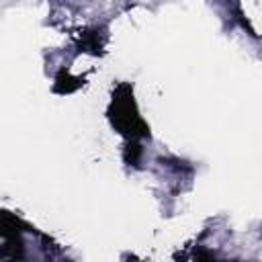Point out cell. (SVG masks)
I'll return each instance as SVG.
<instances>
[{"label":"cell","instance_id":"6da1fadb","mask_svg":"<svg viewBox=\"0 0 262 262\" xmlns=\"http://www.w3.org/2000/svg\"><path fill=\"white\" fill-rule=\"evenodd\" d=\"M111 121L113 125L129 135V137H145L147 135V127L145 123L139 119L137 111H135V102H133V96L127 92L125 96H119L113 98V106H111Z\"/></svg>","mask_w":262,"mask_h":262}]
</instances>
